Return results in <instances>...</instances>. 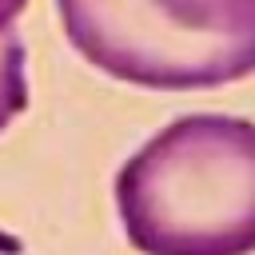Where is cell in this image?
Returning <instances> with one entry per match:
<instances>
[{"mask_svg":"<svg viewBox=\"0 0 255 255\" xmlns=\"http://www.w3.org/2000/svg\"><path fill=\"white\" fill-rule=\"evenodd\" d=\"M28 108V76H24V40L16 32L0 36V131L20 120Z\"/></svg>","mask_w":255,"mask_h":255,"instance_id":"3","label":"cell"},{"mask_svg":"<svg viewBox=\"0 0 255 255\" xmlns=\"http://www.w3.org/2000/svg\"><path fill=\"white\" fill-rule=\"evenodd\" d=\"M68 44L147 92H207L255 76V0H56Z\"/></svg>","mask_w":255,"mask_h":255,"instance_id":"2","label":"cell"},{"mask_svg":"<svg viewBox=\"0 0 255 255\" xmlns=\"http://www.w3.org/2000/svg\"><path fill=\"white\" fill-rule=\"evenodd\" d=\"M24 4H28V0H0V36H4V32H12L16 16L24 12Z\"/></svg>","mask_w":255,"mask_h":255,"instance_id":"4","label":"cell"},{"mask_svg":"<svg viewBox=\"0 0 255 255\" xmlns=\"http://www.w3.org/2000/svg\"><path fill=\"white\" fill-rule=\"evenodd\" d=\"M116 215L139 255H255V124L171 120L116 171Z\"/></svg>","mask_w":255,"mask_h":255,"instance_id":"1","label":"cell"}]
</instances>
